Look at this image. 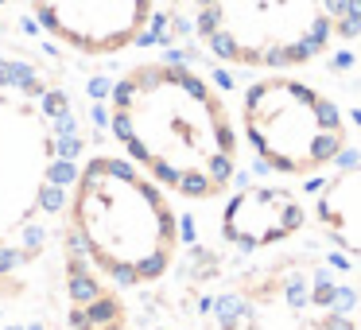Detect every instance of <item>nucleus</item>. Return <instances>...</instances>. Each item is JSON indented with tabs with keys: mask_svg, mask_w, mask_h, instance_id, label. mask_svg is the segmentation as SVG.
<instances>
[{
	"mask_svg": "<svg viewBox=\"0 0 361 330\" xmlns=\"http://www.w3.org/2000/svg\"><path fill=\"white\" fill-rule=\"evenodd\" d=\"M71 97L35 63L0 51V303L27 291L78 175Z\"/></svg>",
	"mask_w": 361,
	"mask_h": 330,
	"instance_id": "obj_1",
	"label": "nucleus"
},
{
	"mask_svg": "<svg viewBox=\"0 0 361 330\" xmlns=\"http://www.w3.org/2000/svg\"><path fill=\"white\" fill-rule=\"evenodd\" d=\"M109 128L167 195L206 202L229 190L241 164V140L226 97L198 71L167 59L136 63L109 94Z\"/></svg>",
	"mask_w": 361,
	"mask_h": 330,
	"instance_id": "obj_2",
	"label": "nucleus"
},
{
	"mask_svg": "<svg viewBox=\"0 0 361 330\" xmlns=\"http://www.w3.org/2000/svg\"><path fill=\"white\" fill-rule=\"evenodd\" d=\"M63 237L117 288L159 283L183 245L167 190L125 156L82 159L66 198Z\"/></svg>",
	"mask_w": 361,
	"mask_h": 330,
	"instance_id": "obj_3",
	"label": "nucleus"
},
{
	"mask_svg": "<svg viewBox=\"0 0 361 330\" xmlns=\"http://www.w3.org/2000/svg\"><path fill=\"white\" fill-rule=\"evenodd\" d=\"M210 330H361V288L338 260L280 252L218 291Z\"/></svg>",
	"mask_w": 361,
	"mask_h": 330,
	"instance_id": "obj_4",
	"label": "nucleus"
},
{
	"mask_svg": "<svg viewBox=\"0 0 361 330\" xmlns=\"http://www.w3.org/2000/svg\"><path fill=\"white\" fill-rule=\"evenodd\" d=\"M195 32L241 71H295L338 39L330 0H195Z\"/></svg>",
	"mask_w": 361,
	"mask_h": 330,
	"instance_id": "obj_5",
	"label": "nucleus"
},
{
	"mask_svg": "<svg viewBox=\"0 0 361 330\" xmlns=\"http://www.w3.org/2000/svg\"><path fill=\"white\" fill-rule=\"evenodd\" d=\"M241 133L276 175L307 179L345 152V117L322 90L291 74H264L241 97Z\"/></svg>",
	"mask_w": 361,
	"mask_h": 330,
	"instance_id": "obj_6",
	"label": "nucleus"
},
{
	"mask_svg": "<svg viewBox=\"0 0 361 330\" xmlns=\"http://www.w3.org/2000/svg\"><path fill=\"white\" fill-rule=\"evenodd\" d=\"M32 16L55 43L90 59L136 47L156 16V0H27Z\"/></svg>",
	"mask_w": 361,
	"mask_h": 330,
	"instance_id": "obj_7",
	"label": "nucleus"
},
{
	"mask_svg": "<svg viewBox=\"0 0 361 330\" xmlns=\"http://www.w3.org/2000/svg\"><path fill=\"white\" fill-rule=\"evenodd\" d=\"M307 226V206L288 187H245L221 210V237L241 252H264Z\"/></svg>",
	"mask_w": 361,
	"mask_h": 330,
	"instance_id": "obj_8",
	"label": "nucleus"
},
{
	"mask_svg": "<svg viewBox=\"0 0 361 330\" xmlns=\"http://www.w3.org/2000/svg\"><path fill=\"white\" fill-rule=\"evenodd\" d=\"M66 252V319L71 330H128V311L117 283H109L71 241L63 237Z\"/></svg>",
	"mask_w": 361,
	"mask_h": 330,
	"instance_id": "obj_9",
	"label": "nucleus"
},
{
	"mask_svg": "<svg viewBox=\"0 0 361 330\" xmlns=\"http://www.w3.org/2000/svg\"><path fill=\"white\" fill-rule=\"evenodd\" d=\"M314 221L345 257H361V159L330 171L314 190Z\"/></svg>",
	"mask_w": 361,
	"mask_h": 330,
	"instance_id": "obj_10",
	"label": "nucleus"
},
{
	"mask_svg": "<svg viewBox=\"0 0 361 330\" xmlns=\"http://www.w3.org/2000/svg\"><path fill=\"white\" fill-rule=\"evenodd\" d=\"M330 4H334L338 39H353L361 32V0H330Z\"/></svg>",
	"mask_w": 361,
	"mask_h": 330,
	"instance_id": "obj_11",
	"label": "nucleus"
}]
</instances>
